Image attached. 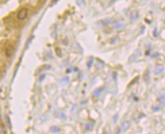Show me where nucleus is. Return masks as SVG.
<instances>
[{
  "mask_svg": "<svg viewBox=\"0 0 165 134\" xmlns=\"http://www.w3.org/2000/svg\"><path fill=\"white\" fill-rule=\"evenodd\" d=\"M28 12H29V11H28V9L25 8V7H23V8L20 9L17 13L18 20H25V19L28 16Z\"/></svg>",
  "mask_w": 165,
  "mask_h": 134,
  "instance_id": "1",
  "label": "nucleus"
},
{
  "mask_svg": "<svg viewBox=\"0 0 165 134\" xmlns=\"http://www.w3.org/2000/svg\"><path fill=\"white\" fill-rule=\"evenodd\" d=\"M14 54V47L12 45H7L5 48V54L7 58H11Z\"/></svg>",
  "mask_w": 165,
  "mask_h": 134,
  "instance_id": "2",
  "label": "nucleus"
},
{
  "mask_svg": "<svg viewBox=\"0 0 165 134\" xmlns=\"http://www.w3.org/2000/svg\"><path fill=\"white\" fill-rule=\"evenodd\" d=\"M0 134H6V129L4 125L0 123Z\"/></svg>",
  "mask_w": 165,
  "mask_h": 134,
  "instance_id": "3",
  "label": "nucleus"
},
{
  "mask_svg": "<svg viewBox=\"0 0 165 134\" xmlns=\"http://www.w3.org/2000/svg\"><path fill=\"white\" fill-rule=\"evenodd\" d=\"M163 71H164V68H163V67H161V66H157L156 68H155V73L156 74H160Z\"/></svg>",
  "mask_w": 165,
  "mask_h": 134,
  "instance_id": "4",
  "label": "nucleus"
},
{
  "mask_svg": "<svg viewBox=\"0 0 165 134\" xmlns=\"http://www.w3.org/2000/svg\"><path fill=\"white\" fill-rule=\"evenodd\" d=\"M0 118H1V109H0Z\"/></svg>",
  "mask_w": 165,
  "mask_h": 134,
  "instance_id": "5",
  "label": "nucleus"
}]
</instances>
